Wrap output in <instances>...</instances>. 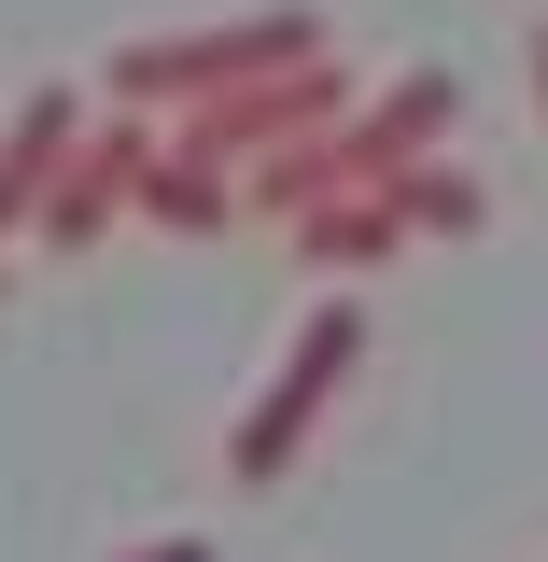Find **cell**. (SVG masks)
<instances>
[{
	"instance_id": "obj_2",
	"label": "cell",
	"mask_w": 548,
	"mask_h": 562,
	"mask_svg": "<svg viewBox=\"0 0 548 562\" xmlns=\"http://www.w3.org/2000/svg\"><path fill=\"white\" fill-rule=\"evenodd\" d=\"M351 366H366V310H351V295H324V310H295V338H281V366L254 380V408H239V436H225V479H239V492L295 479V450L324 436V408L351 394Z\"/></svg>"
},
{
	"instance_id": "obj_6",
	"label": "cell",
	"mask_w": 548,
	"mask_h": 562,
	"mask_svg": "<svg viewBox=\"0 0 548 562\" xmlns=\"http://www.w3.org/2000/svg\"><path fill=\"white\" fill-rule=\"evenodd\" d=\"M394 254H409V211L380 198V183H366V198H324L310 225H295V268H324L338 295H351L366 268H394Z\"/></svg>"
},
{
	"instance_id": "obj_10",
	"label": "cell",
	"mask_w": 548,
	"mask_h": 562,
	"mask_svg": "<svg viewBox=\"0 0 548 562\" xmlns=\"http://www.w3.org/2000/svg\"><path fill=\"white\" fill-rule=\"evenodd\" d=\"M521 70H535V113H548V14L521 29Z\"/></svg>"
},
{
	"instance_id": "obj_3",
	"label": "cell",
	"mask_w": 548,
	"mask_h": 562,
	"mask_svg": "<svg viewBox=\"0 0 548 562\" xmlns=\"http://www.w3.org/2000/svg\"><path fill=\"white\" fill-rule=\"evenodd\" d=\"M366 99H380V85H351L338 57H310V70H268V85H239V99H198L169 155H198V169H225V183H254V169H281V155L338 140Z\"/></svg>"
},
{
	"instance_id": "obj_1",
	"label": "cell",
	"mask_w": 548,
	"mask_h": 562,
	"mask_svg": "<svg viewBox=\"0 0 548 562\" xmlns=\"http://www.w3.org/2000/svg\"><path fill=\"white\" fill-rule=\"evenodd\" d=\"M324 57V14L310 0H268V14H225V29H155L127 57L99 70V99H239V85H268V70H310Z\"/></svg>"
},
{
	"instance_id": "obj_7",
	"label": "cell",
	"mask_w": 548,
	"mask_h": 562,
	"mask_svg": "<svg viewBox=\"0 0 548 562\" xmlns=\"http://www.w3.org/2000/svg\"><path fill=\"white\" fill-rule=\"evenodd\" d=\"M239 211H254V183H225L198 155H155V183H141V225H169V239H225Z\"/></svg>"
},
{
	"instance_id": "obj_9",
	"label": "cell",
	"mask_w": 548,
	"mask_h": 562,
	"mask_svg": "<svg viewBox=\"0 0 548 562\" xmlns=\"http://www.w3.org/2000/svg\"><path fill=\"white\" fill-rule=\"evenodd\" d=\"M113 562H225L211 535H141V549H113Z\"/></svg>"
},
{
	"instance_id": "obj_5",
	"label": "cell",
	"mask_w": 548,
	"mask_h": 562,
	"mask_svg": "<svg viewBox=\"0 0 548 562\" xmlns=\"http://www.w3.org/2000/svg\"><path fill=\"white\" fill-rule=\"evenodd\" d=\"M85 127H99V113H85V85H29V99H14V127H0V239H14V225H43V198L70 183Z\"/></svg>"
},
{
	"instance_id": "obj_4",
	"label": "cell",
	"mask_w": 548,
	"mask_h": 562,
	"mask_svg": "<svg viewBox=\"0 0 548 562\" xmlns=\"http://www.w3.org/2000/svg\"><path fill=\"white\" fill-rule=\"evenodd\" d=\"M155 155H169V140L141 127V113H99V127H85V155H70V183L43 198V225H29V239H43V254H99V239L141 211Z\"/></svg>"
},
{
	"instance_id": "obj_8",
	"label": "cell",
	"mask_w": 548,
	"mask_h": 562,
	"mask_svg": "<svg viewBox=\"0 0 548 562\" xmlns=\"http://www.w3.org/2000/svg\"><path fill=\"white\" fill-rule=\"evenodd\" d=\"M380 198L409 211V239H479V225H492V198L465 183V169H450V155H422V169H394Z\"/></svg>"
}]
</instances>
